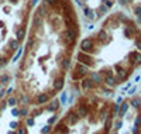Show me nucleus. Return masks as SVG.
Wrapping results in <instances>:
<instances>
[{"mask_svg":"<svg viewBox=\"0 0 141 134\" xmlns=\"http://www.w3.org/2000/svg\"><path fill=\"white\" fill-rule=\"evenodd\" d=\"M79 120H80V117L78 116V113L73 110V109H71L68 113H66V116L63 117V121L69 126V127H72V126H75V124H78Z\"/></svg>","mask_w":141,"mask_h":134,"instance_id":"423d86ee","label":"nucleus"},{"mask_svg":"<svg viewBox=\"0 0 141 134\" xmlns=\"http://www.w3.org/2000/svg\"><path fill=\"white\" fill-rule=\"evenodd\" d=\"M103 85H104L106 88H109V89H114V88L119 85V82H117V79H116L114 74L104 76V78H103Z\"/></svg>","mask_w":141,"mask_h":134,"instance_id":"f8f14e48","label":"nucleus"},{"mask_svg":"<svg viewBox=\"0 0 141 134\" xmlns=\"http://www.w3.org/2000/svg\"><path fill=\"white\" fill-rule=\"evenodd\" d=\"M73 110L78 113V116L80 117V119H85V117H88V116H89V113H90V107H89V103H82V102H78L76 107H75Z\"/></svg>","mask_w":141,"mask_h":134,"instance_id":"0eeeda50","label":"nucleus"},{"mask_svg":"<svg viewBox=\"0 0 141 134\" xmlns=\"http://www.w3.org/2000/svg\"><path fill=\"white\" fill-rule=\"evenodd\" d=\"M133 44H134V48L138 49L141 52V31H138V32L136 34V37H134V40H133Z\"/></svg>","mask_w":141,"mask_h":134,"instance_id":"b1692460","label":"nucleus"},{"mask_svg":"<svg viewBox=\"0 0 141 134\" xmlns=\"http://www.w3.org/2000/svg\"><path fill=\"white\" fill-rule=\"evenodd\" d=\"M6 102H7V104H9V106L16 107L17 103H18V99H17V97H14V96H9V97L6 99Z\"/></svg>","mask_w":141,"mask_h":134,"instance_id":"c85d7f7f","label":"nucleus"},{"mask_svg":"<svg viewBox=\"0 0 141 134\" xmlns=\"http://www.w3.org/2000/svg\"><path fill=\"white\" fill-rule=\"evenodd\" d=\"M49 59H51L49 55H41V57H38V64L40 65H45Z\"/></svg>","mask_w":141,"mask_h":134,"instance_id":"2f4dec72","label":"nucleus"},{"mask_svg":"<svg viewBox=\"0 0 141 134\" xmlns=\"http://www.w3.org/2000/svg\"><path fill=\"white\" fill-rule=\"evenodd\" d=\"M34 124H35V119H34V117H27V119H26V126H28V127H32V126H34Z\"/></svg>","mask_w":141,"mask_h":134,"instance_id":"4c0bfd02","label":"nucleus"},{"mask_svg":"<svg viewBox=\"0 0 141 134\" xmlns=\"http://www.w3.org/2000/svg\"><path fill=\"white\" fill-rule=\"evenodd\" d=\"M140 80H141V76H140V75H137V76L134 78V82H136V83H138Z\"/></svg>","mask_w":141,"mask_h":134,"instance_id":"c03bdc74","label":"nucleus"},{"mask_svg":"<svg viewBox=\"0 0 141 134\" xmlns=\"http://www.w3.org/2000/svg\"><path fill=\"white\" fill-rule=\"evenodd\" d=\"M57 121H58V116H57V114H54V116H51V117L48 119L47 124H49V126H54Z\"/></svg>","mask_w":141,"mask_h":134,"instance_id":"f704fd0d","label":"nucleus"},{"mask_svg":"<svg viewBox=\"0 0 141 134\" xmlns=\"http://www.w3.org/2000/svg\"><path fill=\"white\" fill-rule=\"evenodd\" d=\"M11 82V76L9 74H3L1 76H0V83L3 85V86H6V85H9Z\"/></svg>","mask_w":141,"mask_h":134,"instance_id":"a878e982","label":"nucleus"},{"mask_svg":"<svg viewBox=\"0 0 141 134\" xmlns=\"http://www.w3.org/2000/svg\"><path fill=\"white\" fill-rule=\"evenodd\" d=\"M44 109H45L47 112H51V113H57V112L61 109V103H59L58 99H52V100H49V102L45 104Z\"/></svg>","mask_w":141,"mask_h":134,"instance_id":"4468645a","label":"nucleus"},{"mask_svg":"<svg viewBox=\"0 0 141 134\" xmlns=\"http://www.w3.org/2000/svg\"><path fill=\"white\" fill-rule=\"evenodd\" d=\"M117 3H119V6H120V7H127V6L133 4V3H134V0H117Z\"/></svg>","mask_w":141,"mask_h":134,"instance_id":"473e14b6","label":"nucleus"},{"mask_svg":"<svg viewBox=\"0 0 141 134\" xmlns=\"http://www.w3.org/2000/svg\"><path fill=\"white\" fill-rule=\"evenodd\" d=\"M82 13H83L85 18H86L88 21H93V20H96L94 9H92V7H90V6H88V4H85V6L82 7Z\"/></svg>","mask_w":141,"mask_h":134,"instance_id":"2eb2a0df","label":"nucleus"},{"mask_svg":"<svg viewBox=\"0 0 141 134\" xmlns=\"http://www.w3.org/2000/svg\"><path fill=\"white\" fill-rule=\"evenodd\" d=\"M130 107H133L134 110H137V112H140V109H141V97H138V96H134L130 102Z\"/></svg>","mask_w":141,"mask_h":134,"instance_id":"412c9836","label":"nucleus"},{"mask_svg":"<svg viewBox=\"0 0 141 134\" xmlns=\"http://www.w3.org/2000/svg\"><path fill=\"white\" fill-rule=\"evenodd\" d=\"M28 4L31 6V9L34 10V9H35V7L40 4V0H28Z\"/></svg>","mask_w":141,"mask_h":134,"instance_id":"ea45409f","label":"nucleus"},{"mask_svg":"<svg viewBox=\"0 0 141 134\" xmlns=\"http://www.w3.org/2000/svg\"><path fill=\"white\" fill-rule=\"evenodd\" d=\"M141 66V52H138V55H137V58L134 61V65H133V68H140Z\"/></svg>","mask_w":141,"mask_h":134,"instance_id":"72a5a7b5","label":"nucleus"},{"mask_svg":"<svg viewBox=\"0 0 141 134\" xmlns=\"http://www.w3.org/2000/svg\"><path fill=\"white\" fill-rule=\"evenodd\" d=\"M128 109H130V103L124 100L123 103L120 104V110H119V117H120V119H123V117H124L125 114H127Z\"/></svg>","mask_w":141,"mask_h":134,"instance_id":"4be33fe9","label":"nucleus"},{"mask_svg":"<svg viewBox=\"0 0 141 134\" xmlns=\"http://www.w3.org/2000/svg\"><path fill=\"white\" fill-rule=\"evenodd\" d=\"M140 112H141V109H140Z\"/></svg>","mask_w":141,"mask_h":134,"instance_id":"09e8293b","label":"nucleus"},{"mask_svg":"<svg viewBox=\"0 0 141 134\" xmlns=\"http://www.w3.org/2000/svg\"><path fill=\"white\" fill-rule=\"evenodd\" d=\"M114 16H116V18L120 21V24H121V26H127V24L131 21V20H130V18H128V17H127L123 11H116V13H114Z\"/></svg>","mask_w":141,"mask_h":134,"instance_id":"aec40b11","label":"nucleus"},{"mask_svg":"<svg viewBox=\"0 0 141 134\" xmlns=\"http://www.w3.org/2000/svg\"><path fill=\"white\" fill-rule=\"evenodd\" d=\"M123 102H124V97H123V96H119V97L116 99V103L117 104H121Z\"/></svg>","mask_w":141,"mask_h":134,"instance_id":"37998d69","label":"nucleus"},{"mask_svg":"<svg viewBox=\"0 0 141 134\" xmlns=\"http://www.w3.org/2000/svg\"><path fill=\"white\" fill-rule=\"evenodd\" d=\"M131 134H141V129L133 126V127H131Z\"/></svg>","mask_w":141,"mask_h":134,"instance_id":"79ce46f5","label":"nucleus"},{"mask_svg":"<svg viewBox=\"0 0 141 134\" xmlns=\"http://www.w3.org/2000/svg\"><path fill=\"white\" fill-rule=\"evenodd\" d=\"M113 134H117V133H113Z\"/></svg>","mask_w":141,"mask_h":134,"instance_id":"de8ad7c7","label":"nucleus"},{"mask_svg":"<svg viewBox=\"0 0 141 134\" xmlns=\"http://www.w3.org/2000/svg\"><path fill=\"white\" fill-rule=\"evenodd\" d=\"M72 55H66V54H63V57L61 58V61L58 62L59 64V68L62 69V71H69L71 68H72V58H71Z\"/></svg>","mask_w":141,"mask_h":134,"instance_id":"1a4fd4ad","label":"nucleus"},{"mask_svg":"<svg viewBox=\"0 0 141 134\" xmlns=\"http://www.w3.org/2000/svg\"><path fill=\"white\" fill-rule=\"evenodd\" d=\"M59 103H61V106H65V104L68 103V92L66 90L61 92V95H59Z\"/></svg>","mask_w":141,"mask_h":134,"instance_id":"cd10ccee","label":"nucleus"},{"mask_svg":"<svg viewBox=\"0 0 141 134\" xmlns=\"http://www.w3.org/2000/svg\"><path fill=\"white\" fill-rule=\"evenodd\" d=\"M93 37L94 40H96V43L100 45V47H106L107 44H110V41H111V34H110V31L104 30V28H99V30L93 32Z\"/></svg>","mask_w":141,"mask_h":134,"instance_id":"20e7f679","label":"nucleus"},{"mask_svg":"<svg viewBox=\"0 0 141 134\" xmlns=\"http://www.w3.org/2000/svg\"><path fill=\"white\" fill-rule=\"evenodd\" d=\"M52 130V126H49V124H47L45 127H42L41 129V134H49V131Z\"/></svg>","mask_w":141,"mask_h":134,"instance_id":"58836bf2","label":"nucleus"},{"mask_svg":"<svg viewBox=\"0 0 141 134\" xmlns=\"http://www.w3.org/2000/svg\"><path fill=\"white\" fill-rule=\"evenodd\" d=\"M113 71H114V76L117 79L119 83H125L130 78V75L134 72V69L131 66H124L123 62H119L113 66Z\"/></svg>","mask_w":141,"mask_h":134,"instance_id":"f03ea898","label":"nucleus"},{"mask_svg":"<svg viewBox=\"0 0 141 134\" xmlns=\"http://www.w3.org/2000/svg\"><path fill=\"white\" fill-rule=\"evenodd\" d=\"M65 86V76H57L52 78V90L55 92H61Z\"/></svg>","mask_w":141,"mask_h":134,"instance_id":"9b49d317","label":"nucleus"},{"mask_svg":"<svg viewBox=\"0 0 141 134\" xmlns=\"http://www.w3.org/2000/svg\"><path fill=\"white\" fill-rule=\"evenodd\" d=\"M113 127H114L116 130H120V129L123 127V120L119 117V120H116V121H114V126H113Z\"/></svg>","mask_w":141,"mask_h":134,"instance_id":"e433bc0d","label":"nucleus"},{"mask_svg":"<svg viewBox=\"0 0 141 134\" xmlns=\"http://www.w3.org/2000/svg\"><path fill=\"white\" fill-rule=\"evenodd\" d=\"M93 27H94V24H89V26H88V30H92Z\"/></svg>","mask_w":141,"mask_h":134,"instance_id":"a18cd8bd","label":"nucleus"},{"mask_svg":"<svg viewBox=\"0 0 141 134\" xmlns=\"http://www.w3.org/2000/svg\"><path fill=\"white\" fill-rule=\"evenodd\" d=\"M49 100H51V95H49V92H40V93L34 97L32 103L38 104V106H45Z\"/></svg>","mask_w":141,"mask_h":134,"instance_id":"6e6552de","label":"nucleus"},{"mask_svg":"<svg viewBox=\"0 0 141 134\" xmlns=\"http://www.w3.org/2000/svg\"><path fill=\"white\" fill-rule=\"evenodd\" d=\"M49 11H51V9L48 7L47 4H44L42 1H41V3L34 9V13H35V14H38L40 17H42V18H47V16H48Z\"/></svg>","mask_w":141,"mask_h":134,"instance_id":"9d476101","label":"nucleus"},{"mask_svg":"<svg viewBox=\"0 0 141 134\" xmlns=\"http://www.w3.org/2000/svg\"><path fill=\"white\" fill-rule=\"evenodd\" d=\"M76 62H80V64L86 65L88 68H94L97 65V58L92 54H86V52L78 51L76 52Z\"/></svg>","mask_w":141,"mask_h":134,"instance_id":"7ed1b4c3","label":"nucleus"},{"mask_svg":"<svg viewBox=\"0 0 141 134\" xmlns=\"http://www.w3.org/2000/svg\"><path fill=\"white\" fill-rule=\"evenodd\" d=\"M80 1H82V3H86V1H88V0H80Z\"/></svg>","mask_w":141,"mask_h":134,"instance_id":"49530a36","label":"nucleus"},{"mask_svg":"<svg viewBox=\"0 0 141 134\" xmlns=\"http://www.w3.org/2000/svg\"><path fill=\"white\" fill-rule=\"evenodd\" d=\"M89 76H90V79L94 82L96 88L103 85V76L99 74V71H90V72H89Z\"/></svg>","mask_w":141,"mask_h":134,"instance_id":"a211bd4d","label":"nucleus"},{"mask_svg":"<svg viewBox=\"0 0 141 134\" xmlns=\"http://www.w3.org/2000/svg\"><path fill=\"white\" fill-rule=\"evenodd\" d=\"M107 13H109V9H107L104 4H102V3L94 9V14H96V18H97V20H100V18H103L104 16H107Z\"/></svg>","mask_w":141,"mask_h":134,"instance_id":"f3484780","label":"nucleus"},{"mask_svg":"<svg viewBox=\"0 0 141 134\" xmlns=\"http://www.w3.org/2000/svg\"><path fill=\"white\" fill-rule=\"evenodd\" d=\"M136 90H137L136 86H131L130 89H127L125 92H127V95H128V96H131V95H136Z\"/></svg>","mask_w":141,"mask_h":134,"instance_id":"a19ab883","label":"nucleus"},{"mask_svg":"<svg viewBox=\"0 0 141 134\" xmlns=\"http://www.w3.org/2000/svg\"><path fill=\"white\" fill-rule=\"evenodd\" d=\"M18 112H20V116H21V117H27V116L30 114V109H28L27 106L20 107V109H18Z\"/></svg>","mask_w":141,"mask_h":134,"instance_id":"c756f323","label":"nucleus"},{"mask_svg":"<svg viewBox=\"0 0 141 134\" xmlns=\"http://www.w3.org/2000/svg\"><path fill=\"white\" fill-rule=\"evenodd\" d=\"M100 49H102V47L96 43V40H94L93 35H88L86 38L80 40V43H79V51L86 52V54L96 55V54L100 52Z\"/></svg>","mask_w":141,"mask_h":134,"instance_id":"f257e3e1","label":"nucleus"},{"mask_svg":"<svg viewBox=\"0 0 141 134\" xmlns=\"http://www.w3.org/2000/svg\"><path fill=\"white\" fill-rule=\"evenodd\" d=\"M72 69H75V71H76L80 76H83V78L88 76L89 72H90V68H88L86 65H83V64H80V62H76L75 66H72Z\"/></svg>","mask_w":141,"mask_h":134,"instance_id":"dca6fc26","label":"nucleus"},{"mask_svg":"<svg viewBox=\"0 0 141 134\" xmlns=\"http://www.w3.org/2000/svg\"><path fill=\"white\" fill-rule=\"evenodd\" d=\"M131 10H133V13H134L136 17H141V1H136V3H133Z\"/></svg>","mask_w":141,"mask_h":134,"instance_id":"5701e85b","label":"nucleus"},{"mask_svg":"<svg viewBox=\"0 0 141 134\" xmlns=\"http://www.w3.org/2000/svg\"><path fill=\"white\" fill-rule=\"evenodd\" d=\"M99 74L104 78V76H107V75H113V74H114V71H113V68H111V66H103V68H100V69H99Z\"/></svg>","mask_w":141,"mask_h":134,"instance_id":"393cba45","label":"nucleus"},{"mask_svg":"<svg viewBox=\"0 0 141 134\" xmlns=\"http://www.w3.org/2000/svg\"><path fill=\"white\" fill-rule=\"evenodd\" d=\"M134 126L136 127H140L141 129V112L136 116V119H134Z\"/></svg>","mask_w":141,"mask_h":134,"instance_id":"c9c22d12","label":"nucleus"},{"mask_svg":"<svg viewBox=\"0 0 141 134\" xmlns=\"http://www.w3.org/2000/svg\"><path fill=\"white\" fill-rule=\"evenodd\" d=\"M44 4H47L48 7L52 10V9H55V7H59L58 6V3H59V0H41Z\"/></svg>","mask_w":141,"mask_h":134,"instance_id":"bb28decb","label":"nucleus"},{"mask_svg":"<svg viewBox=\"0 0 141 134\" xmlns=\"http://www.w3.org/2000/svg\"><path fill=\"white\" fill-rule=\"evenodd\" d=\"M79 86H80V90L82 92H92V90L96 89V85H94V82L90 79V76L88 75V76H85L80 82H79Z\"/></svg>","mask_w":141,"mask_h":134,"instance_id":"39448f33","label":"nucleus"},{"mask_svg":"<svg viewBox=\"0 0 141 134\" xmlns=\"http://www.w3.org/2000/svg\"><path fill=\"white\" fill-rule=\"evenodd\" d=\"M100 3H102V4H104L109 10H111V9H113V6L116 4V0H100Z\"/></svg>","mask_w":141,"mask_h":134,"instance_id":"7c9ffc66","label":"nucleus"},{"mask_svg":"<svg viewBox=\"0 0 141 134\" xmlns=\"http://www.w3.org/2000/svg\"><path fill=\"white\" fill-rule=\"evenodd\" d=\"M103 124H104V126H103V129H102V130H103V131H104L106 134H109L110 131H111V129H113V124H114V119L109 116L107 119L103 121Z\"/></svg>","mask_w":141,"mask_h":134,"instance_id":"6ab92c4d","label":"nucleus"},{"mask_svg":"<svg viewBox=\"0 0 141 134\" xmlns=\"http://www.w3.org/2000/svg\"><path fill=\"white\" fill-rule=\"evenodd\" d=\"M54 134H69V126L63 120H59L54 129Z\"/></svg>","mask_w":141,"mask_h":134,"instance_id":"ddd939ff","label":"nucleus"}]
</instances>
